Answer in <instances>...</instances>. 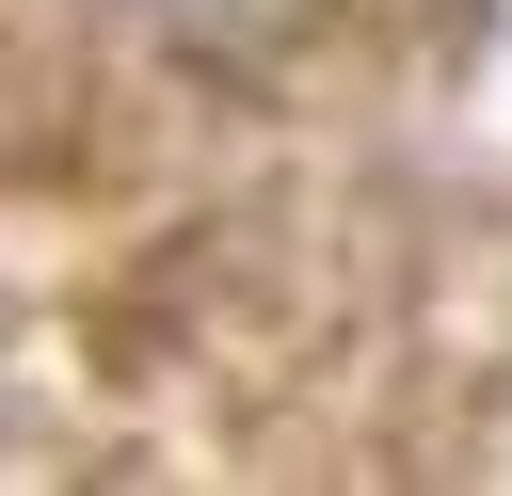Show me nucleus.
Listing matches in <instances>:
<instances>
[{"label": "nucleus", "mask_w": 512, "mask_h": 496, "mask_svg": "<svg viewBox=\"0 0 512 496\" xmlns=\"http://www.w3.org/2000/svg\"><path fill=\"white\" fill-rule=\"evenodd\" d=\"M176 16H208V0H176Z\"/></svg>", "instance_id": "1"}]
</instances>
